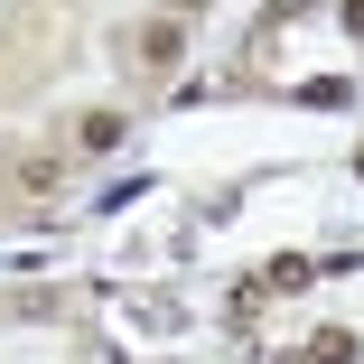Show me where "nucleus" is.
Wrapping results in <instances>:
<instances>
[{
  "label": "nucleus",
  "instance_id": "obj_1",
  "mask_svg": "<svg viewBox=\"0 0 364 364\" xmlns=\"http://www.w3.org/2000/svg\"><path fill=\"white\" fill-rule=\"evenodd\" d=\"M65 168H75V159H65V150H19L10 168H0V178H10L19 196H56V187H65Z\"/></svg>",
  "mask_w": 364,
  "mask_h": 364
},
{
  "label": "nucleus",
  "instance_id": "obj_2",
  "mask_svg": "<svg viewBox=\"0 0 364 364\" xmlns=\"http://www.w3.org/2000/svg\"><path fill=\"white\" fill-rule=\"evenodd\" d=\"M75 150H122V112H85V131H75Z\"/></svg>",
  "mask_w": 364,
  "mask_h": 364
}]
</instances>
